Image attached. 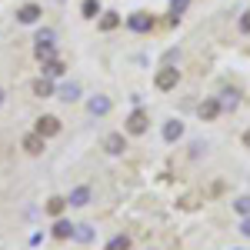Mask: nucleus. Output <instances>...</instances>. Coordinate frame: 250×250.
I'll return each mask as SVG.
<instances>
[{"mask_svg":"<svg viewBox=\"0 0 250 250\" xmlns=\"http://www.w3.org/2000/svg\"><path fill=\"white\" fill-rule=\"evenodd\" d=\"M104 150L110 157H120L124 150H127V140H124V134H107L104 137Z\"/></svg>","mask_w":250,"mask_h":250,"instance_id":"1","label":"nucleus"},{"mask_svg":"<svg viewBox=\"0 0 250 250\" xmlns=\"http://www.w3.org/2000/svg\"><path fill=\"white\" fill-rule=\"evenodd\" d=\"M87 114H90V117H104V114H110V100H107L104 94L90 97V100H87Z\"/></svg>","mask_w":250,"mask_h":250,"instance_id":"2","label":"nucleus"},{"mask_svg":"<svg viewBox=\"0 0 250 250\" xmlns=\"http://www.w3.org/2000/svg\"><path fill=\"white\" fill-rule=\"evenodd\" d=\"M90 197H94V190L83 184V187H74V190H70L67 204H70V207H87V204H90Z\"/></svg>","mask_w":250,"mask_h":250,"instance_id":"3","label":"nucleus"},{"mask_svg":"<svg viewBox=\"0 0 250 250\" xmlns=\"http://www.w3.org/2000/svg\"><path fill=\"white\" fill-rule=\"evenodd\" d=\"M37 134H40V137L60 134V120H57V117H40V120H37Z\"/></svg>","mask_w":250,"mask_h":250,"instance_id":"4","label":"nucleus"},{"mask_svg":"<svg viewBox=\"0 0 250 250\" xmlns=\"http://www.w3.org/2000/svg\"><path fill=\"white\" fill-rule=\"evenodd\" d=\"M17 20L20 23H37L40 20V7L37 3H23V7L17 10Z\"/></svg>","mask_w":250,"mask_h":250,"instance_id":"5","label":"nucleus"},{"mask_svg":"<svg viewBox=\"0 0 250 250\" xmlns=\"http://www.w3.org/2000/svg\"><path fill=\"white\" fill-rule=\"evenodd\" d=\"M23 150H27V154H40V150H43V137L40 134L23 137Z\"/></svg>","mask_w":250,"mask_h":250,"instance_id":"6","label":"nucleus"},{"mask_svg":"<svg viewBox=\"0 0 250 250\" xmlns=\"http://www.w3.org/2000/svg\"><path fill=\"white\" fill-rule=\"evenodd\" d=\"M60 100H67V104L80 100V83H63L60 87Z\"/></svg>","mask_w":250,"mask_h":250,"instance_id":"7","label":"nucleus"},{"mask_svg":"<svg viewBox=\"0 0 250 250\" xmlns=\"http://www.w3.org/2000/svg\"><path fill=\"white\" fill-rule=\"evenodd\" d=\"M54 237H60V240L74 237V224H70V220H57V224H54Z\"/></svg>","mask_w":250,"mask_h":250,"instance_id":"8","label":"nucleus"},{"mask_svg":"<svg viewBox=\"0 0 250 250\" xmlns=\"http://www.w3.org/2000/svg\"><path fill=\"white\" fill-rule=\"evenodd\" d=\"M127 130H130V134H144V130H147V117L134 114V117H130V124H127Z\"/></svg>","mask_w":250,"mask_h":250,"instance_id":"9","label":"nucleus"},{"mask_svg":"<svg viewBox=\"0 0 250 250\" xmlns=\"http://www.w3.org/2000/svg\"><path fill=\"white\" fill-rule=\"evenodd\" d=\"M34 94L37 97H50L54 94V83H50V80H37V83H34Z\"/></svg>","mask_w":250,"mask_h":250,"instance_id":"10","label":"nucleus"},{"mask_svg":"<svg viewBox=\"0 0 250 250\" xmlns=\"http://www.w3.org/2000/svg\"><path fill=\"white\" fill-rule=\"evenodd\" d=\"M180 134H184V127H180L177 120H170V124L164 127V137H167V140H177V137H180Z\"/></svg>","mask_w":250,"mask_h":250,"instance_id":"11","label":"nucleus"},{"mask_svg":"<svg viewBox=\"0 0 250 250\" xmlns=\"http://www.w3.org/2000/svg\"><path fill=\"white\" fill-rule=\"evenodd\" d=\"M127 247H130V240H127V237H114V240L107 244V250H127Z\"/></svg>","mask_w":250,"mask_h":250,"instance_id":"12","label":"nucleus"},{"mask_svg":"<svg viewBox=\"0 0 250 250\" xmlns=\"http://www.w3.org/2000/svg\"><path fill=\"white\" fill-rule=\"evenodd\" d=\"M63 207H67V200H60V197H54V200L47 204V210H50V213H60Z\"/></svg>","mask_w":250,"mask_h":250,"instance_id":"13","label":"nucleus"},{"mask_svg":"<svg viewBox=\"0 0 250 250\" xmlns=\"http://www.w3.org/2000/svg\"><path fill=\"white\" fill-rule=\"evenodd\" d=\"M233 207H237V213H244V217H247V213H250V197H240Z\"/></svg>","mask_w":250,"mask_h":250,"instance_id":"14","label":"nucleus"},{"mask_svg":"<svg viewBox=\"0 0 250 250\" xmlns=\"http://www.w3.org/2000/svg\"><path fill=\"white\" fill-rule=\"evenodd\" d=\"M130 27H134V30H147V20H144V17H134V20H130Z\"/></svg>","mask_w":250,"mask_h":250,"instance_id":"15","label":"nucleus"},{"mask_svg":"<svg viewBox=\"0 0 250 250\" xmlns=\"http://www.w3.org/2000/svg\"><path fill=\"white\" fill-rule=\"evenodd\" d=\"M240 233H244V237H250V213H247V220L240 224Z\"/></svg>","mask_w":250,"mask_h":250,"instance_id":"16","label":"nucleus"},{"mask_svg":"<svg viewBox=\"0 0 250 250\" xmlns=\"http://www.w3.org/2000/svg\"><path fill=\"white\" fill-rule=\"evenodd\" d=\"M0 104H3V87H0Z\"/></svg>","mask_w":250,"mask_h":250,"instance_id":"17","label":"nucleus"},{"mask_svg":"<svg viewBox=\"0 0 250 250\" xmlns=\"http://www.w3.org/2000/svg\"><path fill=\"white\" fill-rule=\"evenodd\" d=\"M247 144H250V134H247Z\"/></svg>","mask_w":250,"mask_h":250,"instance_id":"18","label":"nucleus"}]
</instances>
